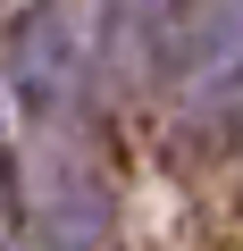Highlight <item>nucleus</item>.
Returning a JSON list of instances; mask_svg holds the SVG:
<instances>
[]
</instances>
